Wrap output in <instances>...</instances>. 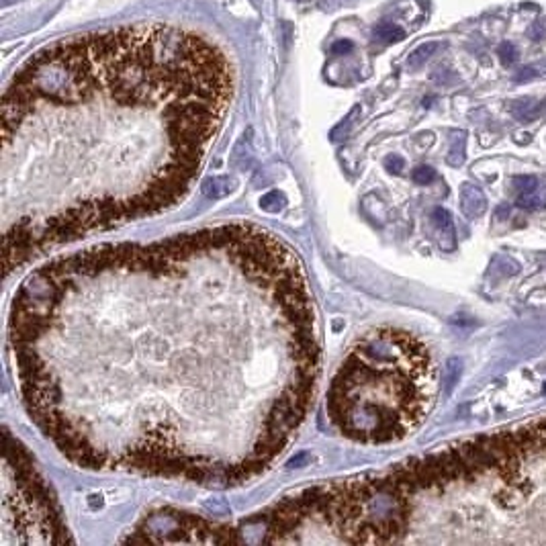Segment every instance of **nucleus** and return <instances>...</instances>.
I'll use <instances>...</instances> for the list:
<instances>
[{
	"mask_svg": "<svg viewBox=\"0 0 546 546\" xmlns=\"http://www.w3.org/2000/svg\"><path fill=\"white\" fill-rule=\"evenodd\" d=\"M374 37L385 41V43H395V41H401L405 37V33H403V29L395 27V25H383V27H379V29L374 31Z\"/></svg>",
	"mask_w": 546,
	"mask_h": 546,
	"instance_id": "12",
	"label": "nucleus"
},
{
	"mask_svg": "<svg viewBox=\"0 0 546 546\" xmlns=\"http://www.w3.org/2000/svg\"><path fill=\"white\" fill-rule=\"evenodd\" d=\"M543 33H545V31H543V27H540V25H534V27H532V35H530V37H532L534 41H538V39H543Z\"/></svg>",
	"mask_w": 546,
	"mask_h": 546,
	"instance_id": "19",
	"label": "nucleus"
},
{
	"mask_svg": "<svg viewBox=\"0 0 546 546\" xmlns=\"http://www.w3.org/2000/svg\"><path fill=\"white\" fill-rule=\"evenodd\" d=\"M411 181L416 184H430L432 181H436V170L432 166H420L411 172Z\"/></svg>",
	"mask_w": 546,
	"mask_h": 546,
	"instance_id": "15",
	"label": "nucleus"
},
{
	"mask_svg": "<svg viewBox=\"0 0 546 546\" xmlns=\"http://www.w3.org/2000/svg\"><path fill=\"white\" fill-rule=\"evenodd\" d=\"M497 56H499V60H501V63H503V66H512V63H516L517 58H520L516 45H512L510 41H506V43H501V45H499V50H497Z\"/></svg>",
	"mask_w": 546,
	"mask_h": 546,
	"instance_id": "14",
	"label": "nucleus"
},
{
	"mask_svg": "<svg viewBox=\"0 0 546 546\" xmlns=\"http://www.w3.org/2000/svg\"><path fill=\"white\" fill-rule=\"evenodd\" d=\"M436 368L424 342L397 328L366 332L350 348L328 391V418L361 444L405 438L432 407Z\"/></svg>",
	"mask_w": 546,
	"mask_h": 546,
	"instance_id": "3",
	"label": "nucleus"
},
{
	"mask_svg": "<svg viewBox=\"0 0 546 546\" xmlns=\"http://www.w3.org/2000/svg\"><path fill=\"white\" fill-rule=\"evenodd\" d=\"M460 370H462V363L458 358H450L446 363V391L450 393L455 389V385L458 383V377H460Z\"/></svg>",
	"mask_w": 546,
	"mask_h": 546,
	"instance_id": "13",
	"label": "nucleus"
},
{
	"mask_svg": "<svg viewBox=\"0 0 546 546\" xmlns=\"http://www.w3.org/2000/svg\"><path fill=\"white\" fill-rule=\"evenodd\" d=\"M8 346L31 422L70 462L209 485L264 473L319 379L303 266L250 223L47 262L13 299Z\"/></svg>",
	"mask_w": 546,
	"mask_h": 546,
	"instance_id": "1",
	"label": "nucleus"
},
{
	"mask_svg": "<svg viewBox=\"0 0 546 546\" xmlns=\"http://www.w3.org/2000/svg\"><path fill=\"white\" fill-rule=\"evenodd\" d=\"M516 205L520 209H538V207H546V197H538L536 190L534 192H522L517 197Z\"/></svg>",
	"mask_w": 546,
	"mask_h": 546,
	"instance_id": "11",
	"label": "nucleus"
},
{
	"mask_svg": "<svg viewBox=\"0 0 546 546\" xmlns=\"http://www.w3.org/2000/svg\"><path fill=\"white\" fill-rule=\"evenodd\" d=\"M2 479V545L72 543L60 510L37 475L29 453L8 430H4Z\"/></svg>",
	"mask_w": 546,
	"mask_h": 546,
	"instance_id": "4",
	"label": "nucleus"
},
{
	"mask_svg": "<svg viewBox=\"0 0 546 546\" xmlns=\"http://www.w3.org/2000/svg\"><path fill=\"white\" fill-rule=\"evenodd\" d=\"M538 76V70L534 68V66H528V68H522L520 72L516 74V80L517 84H524V82H530V80H534Z\"/></svg>",
	"mask_w": 546,
	"mask_h": 546,
	"instance_id": "17",
	"label": "nucleus"
},
{
	"mask_svg": "<svg viewBox=\"0 0 546 546\" xmlns=\"http://www.w3.org/2000/svg\"><path fill=\"white\" fill-rule=\"evenodd\" d=\"M148 530L144 536H135L129 540L139 543H207V545H229L242 543V538L234 536L232 528H217L203 517L179 514V512H160L146 522Z\"/></svg>",
	"mask_w": 546,
	"mask_h": 546,
	"instance_id": "5",
	"label": "nucleus"
},
{
	"mask_svg": "<svg viewBox=\"0 0 546 546\" xmlns=\"http://www.w3.org/2000/svg\"><path fill=\"white\" fill-rule=\"evenodd\" d=\"M432 223L434 227L438 229L440 234V248L444 252H453L456 248V236H455V223H453V215L442 209V207H436L432 211Z\"/></svg>",
	"mask_w": 546,
	"mask_h": 546,
	"instance_id": "7",
	"label": "nucleus"
},
{
	"mask_svg": "<svg viewBox=\"0 0 546 546\" xmlns=\"http://www.w3.org/2000/svg\"><path fill=\"white\" fill-rule=\"evenodd\" d=\"M385 166H387V170H389V172L401 174V172H403V168H405V160H403L401 156H389V158L385 160Z\"/></svg>",
	"mask_w": 546,
	"mask_h": 546,
	"instance_id": "18",
	"label": "nucleus"
},
{
	"mask_svg": "<svg viewBox=\"0 0 546 546\" xmlns=\"http://www.w3.org/2000/svg\"><path fill=\"white\" fill-rule=\"evenodd\" d=\"M438 47H440L438 41H427V43H422L418 50L411 52V56L407 58V63H409L411 68H422L425 61L430 60V58L438 52Z\"/></svg>",
	"mask_w": 546,
	"mask_h": 546,
	"instance_id": "9",
	"label": "nucleus"
},
{
	"mask_svg": "<svg viewBox=\"0 0 546 546\" xmlns=\"http://www.w3.org/2000/svg\"><path fill=\"white\" fill-rule=\"evenodd\" d=\"M460 209H462V213H464L467 217H471V219L481 217V215L487 211L485 192H483L479 186H475V184H471V182H464V184L460 186Z\"/></svg>",
	"mask_w": 546,
	"mask_h": 546,
	"instance_id": "6",
	"label": "nucleus"
},
{
	"mask_svg": "<svg viewBox=\"0 0 546 546\" xmlns=\"http://www.w3.org/2000/svg\"><path fill=\"white\" fill-rule=\"evenodd\" d=\"M510 111L517 121H534L543 113V105H538L534 98H520L512 103Z\"/></svg>",
	"mask_w": 546,
	"mask_h": 546,
	"instance_id": "8",
	"label": "nucleus"
},
{
	"mask_svg": "<svg viewBox=\"0 0 546 546\" xmlns=\"http://www.w3.org/2000/svg\"><path fill=\"white\" fill-rule=\"evenodd\" d=\"M232 96L227 56L172 25L86 33L35 54L2 98L4 273L176 207Z\"/></svg>",
	"mask_w": 546,
	"mask_h": 546,
	"instance_id": "2",
	"label": "nucleus"
},
{
	"mask_svg": "<svg viewBox=\"0 0 546 546\" xmlns=\"http://www.w3.org/2000/svg\"><path fill=\"white\" fill-rule=\"evenodd\" d=\"M446 162L450 166H462L464 162V133H455L450 142V152L446 156Z\"/></svg>",
	"mask_w": 546,
	"mask_h": 546,
	"instance_id": "10",
	"label": "nucleus"
},
{
	"mask_svg": "<svg viewBox=\"0 0 546 546\" xmlns=\"http://www.w3.org/2000/svg\"><path fill=\"white\" fill-rule=\"evenodd\" d=\"M512 184L520 188L522 192H534L538 188V181L536 176H514L512 179Z\"/></svg>",
	"mask_w": 546,
	"mask_h": 546,
	"instance_id": "16",
	"label": "nucleus"
}]
</instances>
